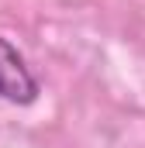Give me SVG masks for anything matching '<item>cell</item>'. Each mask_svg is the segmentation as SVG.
I'll list each match as a JSON object with an SVG mask.
<instances>
[{
  "label": "cell",
  "mask_w": 145,
  "mask_h": 148,
  "mask_svg": "<svg viewBox=\"0 0 145 148\" xmlns=\"http://www.w3.org/2000/svg\"><path fill=\"white\" fill-rule=\"evenodd\" d=\"M38 93H41V86H38L35 73L28 69L24 55L7 38H0V100L28 107L38 100Z\"/></svg>",
  "instance_id": "6da1fadb"
}]
</instances>
